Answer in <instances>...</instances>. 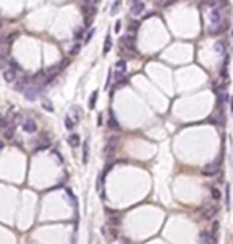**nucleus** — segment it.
<instances>
[{"label": "nucleus", "mask_w": 233, "mask_h": 244, "mask_svg": "<svg viewBox=\"0 0 233 244\" xmlns=\"http://www.w3.org/2000/svg\"><path fill=\"white\" fill-rule=\"evenodd\" d=\"M200 241L201 244H214V239H212V236H211V231H206V230H203V231H200Z\"/></svg>", "instance_id": "1a4fd4ad"}, {"label": "nucleus", "mask_w": 233, "mask_h": 244, "mask_svg": "<svg viewBox=\"0 0 233 244\" xmlns=\"http://www.w3.org/2000/svg\"><path fill=\"white\" fill-rule=\"evenodd\" d=\"M65 127H67L68 130H72L73 127H75V121H73L70 116H67V117H65Z\"/></svg>", "instance_id": "4be33fe9"}, {"label": "nucleus", "mask_w": 233, "mask_h": 244, "mask_svg": "<svg viewBox=\"0 0 233 244\" xmlns=\"http://www.w3.org/2000/svg\"><path fill=\"white\" fill-rule=\"evenodd\" d=\"M89 160V143H84V149H83V163L86 165Z\"/></svg>", "instance_id": "aec40b11"}, {"label": "nucleus", "mask_w": 233, "mask_h": 244, "mask_svg": "<svg viewBox=\"0 0 233 244\" xmlns=\"http://www.w3.org/2000/svg\"><path fill=\"white\" fill-rule=\"evenodd\" d=\"M68 144L72 146V148H78V146H79V135H76V133L70 135L68 136Z\"/></svg>", "instance_id": "4468645a"}, {"label": "nucleus", "mask_w": 233, "mask_h": 244, "mask_svg": "<svg viewBox=\"0 0 233 244\" xmlns=\"http://www.w3.org/2000/svg\"><path fill=\"white\" fill-rule=\"evenodd\" d=\"M79 51H81V45H75L72 48V51H70V54H72V56H76V54H79Z\"/></svg>", "instance_id": "393cba45"}, {"label": "nucleus", "mask_w": 233, "mask_h": 244, "mask_svg": "<svg viewBox=\"0 0 233 244\" xmlns=\"http://www.w3.org/2000/svg\"><path fill=\"white\" fill-rule=\"evenodd\" d=\"M72 113H75L73 116H75V124H76V122L81 119V113H83V111H81L79 106H73V108H72Z\"/></svg>", "instance_id": "412c9836"}, {"label": "nucleus", "mask_w": 233, "mask_h": 244, "mask_svg": "<svg viewBox=\"0 0 233 244\" xmlns=\"http://www.w3.org/2000/svg\"><path fill=\"white\" fill-rule=\"evenodd\" d=\"M67 65H68V59H64L59 65H57V67H59V70H64L65 67H67Z\"/></svg>", "instance_id": "c756f323"}, {"label": "nucleus", "mask_w": 233, "mask_h": 244, "mask_svg": "<svg viewBox=\"0 0 233 244\" xmlns=\"http://www.w3.org/2000/svg\"><path fill=\"white\" fill-rule=\"evenodd\" d=\"M111 46H113V40H111L110 35H106V38H105V45H103V54L105 56L111 51Z\"/></svg>", "instance_id": "2eb2a0df"}, {"label": "nucleus", "mask_w": 233, "mask_h": 244, "mask_svg": "<svg viewBox=\"0 0 233 244\" xmlns=\"http://www.w3.org/2000/svg\"><path fill=\"white\" fill-rule=\"evenodd\" d=\"M108 127L113 129V130H119V129H121V127H119V122L114 119V116H113V114H110V117H108Z\"/></svg>", "instance_id": "dca6fc26"}, {"label": "nucleus", "mask_w": 233, "mask_h": 244, "mask_svg": "<svg viewBox=\"0 0 233 244\" xmlns=\"http://www.w3.org/2000/svg\"><path fill=\"white\" fill-rule=\"evenodd\" d=\"M146 8V5H144V2H140V0H133L132 2V5H130V13L133 14V16H140V14L144 11Z\"/></svg>", "instance_id": "20e7f679"}, {"label": "nucleus", "mask_w": 233, "mask_h": 244, "mask_svg": "<svg viewBox=\"0 0 233 244\" xmlns=\"http://www.w3.org/2000/svg\"><path fill=\"white\" fill-rule=\"evenodd\" d=\"M2 148H3V143H2V141H0V149H2Z\"/></svg>", "instance_id": "2f4dec72"}, {"label": "nucleus", "mask_w": 233, "mask_h": 244, "mask_svg": "<svg viewBox=\"0 0 233 244\" xmlns=\"http://www.w3.org/2000/svg\"><path fill=\"white\" fill-rule=\"evenodd\" d=\"M46 83H49L46 71H38V73H35L32 78H30V84H33V86H38V87L45 86Z\"/></svg>", "instance_id": "f03ea898"}, {"label": "nucleus", "mask_w": 233, "mask_h": 244, "mask_svg": "<svg viewBox=\"0 0 233 244\" xmlns=\"http://www.w3.org/2000/svg\"><path fill=\"white\" fill-rule=\"evenodd\" d=\"M43 108L45 110H49V111H54V106H52V103L49 102V100H43Z\"/></svg>", "instance_id": "b1692460"}, {"label": "nucleus", "mask_w": 233, "mask_h": 244, "mask_svg": "<svg viewBox=\"0 0 233 244\" xmlns=\"http://www.w3.org/2000/svg\"><path fill=\"white\" fill-rule=\"evenodd\" d=\"M0 29H2V21H0Z\"/></svg>", "instance_id": "473e14b6"}, {"label": "nucleus", "mask_w": 233, "mask_h": 244, "mask_svg": "<svg viewBox=\"0 0 233 244\" xmlns=\"http://www.w3.org/2000/svg\"><path fill=\"white\" fill-rule=\"evenodd\" d=\"M114 30H116V32H119V30H121V21H118L114 24Z\"/></svg>", "instance_id": "7c9ffc66"}, {"label": "nucleus", "mask_w": 233, "mask_h": 244, "mask_svg": "<svg viewBox=\"0 0 233 244\" xmlns=\"http://www.w3.org/2000/svg\"><path fill=\"white\" fill-rule=\"evenodd\" d=\"M118 136H111V138H108V143H106V146H105V156H106L108 158L114 156V152H116V146H118Z\"/></svg>", "instance_id": "7ed1b4c3"}, {"label": "nucleus", "mask_w": 233, "mask_h": 244, "mask_svg": "<svg viewBox=\"0 0 233 244\" xmlns=\"http://www.w3.org/2000/svg\"><path fill=\"white\" fill-rule=\"evenodd\" d=\"M201 173H203V176L206 178H211V176H216L217 173H219V165L217 163H211V165H206L203 170H201Z\"/></svg>", "instance_id": "423d86ee"}, {"label": "nucleus", "mask_w": 233, "mask_h": 244, "mask_svg": "<svg viewBox=\"0 0 233 244\" xmlns=\"http://www.w3.org/2000/svg\"><path fill=\"white\" fill-rule=\"evenodd\" d=\"M138 27H140V22H137V21H132V22H130V25H129V30L135 32V30H138Z\"/></svg>", "instance_id": "a878e982"}, {"label": "nucleus", "mask_w": 233, "mask_h": 244, "mask_svg": "<svg viewBox=\"0 0 233 244\" xmlns=\"http://www.w3.org/2000/svg\"><path fill=\"white\" fill-rule=\"evenodd\" d=\"M217 214V208L216 206H206L201 211V217L203 219H212Z\"/></svg>", "instance_id": "6e6552de"}, {"label": "nucleus", "mask_w": 233, "mask_h": 244, "mask_svg": "<svg viewBox=\"0 0 233 244\" xmlns=\"http://www.w3.org/2000/svg\"><path fill=\"white\" fill-rule=\"evenodd\" d=\"M216 51H217V52H220V54H222V52L225 51V43H224L222 40H220V41H217V43H216Z\"/></svg>", "instance_id": "5701e85b"}, {"label": "nucleus", "mask_w": 233, "mask_h": 244, "mask_svg": "<svg viewBox=\"0 0 233 244\" xmlns=\"http://www.w3.org/2000/svg\"><path fill=\"white\" fill-rule=\"evenodd\" d=\"M37 122L33 121V119H25L24 122H22V130L27 132V133H35L37 132Z\"/></svg>", "instance_id": "0eeeda50"}, {"label": "nucleus", "mask_w": 233, "mask_h": 244, "mask_svg": "<svg viewBox=\"0 0 233 244\" xmlns=\"http://www.w3.org/2000/svg\"><path fill=\"white\" fill-rule=\"evenodd\" d=\"M209 21H211V27H209V32H212L214 29H217L220 24H222V11L219 8H214L209 14Z\"/></svg>", "instance_id": "f257e3e1"}, {"label": "nucleus", "mask_w": 233, "mask_h": 244, "mask_svg": "<svg viewBox=\"0 0 233 244\" xmlns=\"http://www.w3.org/2000/svg\"><path fill=\"white\" fill-rule=\"evenodd\" d=\"M10 67V62H8V57H6V54H3L0 51V70H3V71H6Z\"/></svg>", "instance_id": "9b49d317"}, {"label": "nucleus", "mask_w": 233, "mask_h": 244, "mask_svg": "<svg viewBox=\"0 0 233 244\" xmlns=\"http://www.w3.org/2000/svg\"><path fill=\"white\" fill-rule=\"evenodd\" d=\"M3 78H5L6 83H13V81L16 79V71H14L13 68H8L6 71H3Z\"/></svg>", "instance_id": "9d476101"}, {"label": "nucleus", "mask_w": 233, "mask_h": 244, "mask_svg": "<svg viewBox=\"0 0 233 244\" xmlns=\"http://www.w3.org/2000/svg\"><path fill=\"white\" fill-rule=\"evenodd\" d=\"M40 92H41V87H38V86H33V84H30V86L25 89L24 95H25L29 100H35L38 95H40Z\"/></svg>", "instance_id": "39448f33"}, {"label": "nucleus", "mask_w": 233, "mask_h": 244, "mask_svg": "<svg viewBox=\"0 0 233 244\" xmlns=\"http://www.w3.org/2000/svg\"><path fill=\"white\" fill-rule=\"evenodd\" d=\"M119 6H121V2H114L111 6V14H116V11L119 10Z\"/></svg>", "instance_id": "bb28decb"}, {"label": "nucleus", "mask_w": 233, "mask_h": 244, "mask_svg": "<svg viewBox=\"0 0 233 244\" xmlns=\"http://www.w3.org/2000/svg\"><path fill=\"white\" fill-rule=\"evenodd\" d=\"M37 143H41V144L45 146V148H48L49 146V143H51V139H49V135L48 133H40V136H38V139H37Z\"/></svg>", "instance_id": "ddd939ff"}, {"label": "nucleus", "mask_w": 233, "mask_h": 244, "mask_svg": "<svg viewBox=\"0 0 233 244\" xmlns=\"http://www.w3.org/2000/svg\"><path fill=\"white\" fill-rule=\"evenodd\" d=\"M14 130H16V125L14 124H10L8 127H6V130L3 132V136H5V139H11L14 136Z\"/></svg>", "instance_id": "f8f14e48"}, {"label": "nucleus", "mask_w": 233, "mask_h": 244, "mask_svg": "<svg viewBox=\"0 0 233 244\" xmlns=\"http://www.w3.org/2000/svg\"><path fill=\"white\" fill-rule=\"evenodd\" d=\"M97 97H98V91H94V92H92V95H91V98H89V108H91V110H94V108H95Z\"/></svg>", "instance_id": "a211bd4d"}, {"label": "nucleus", "mask_w": 233, "mask_h": 244, "mask_svg": "<svg viewBox=\"0 0 233 244\" xmlns=\"http://www.w3.org/2000/svg\"><path fill=\"white\" fill-rule=\"evenodd\" d=\"M219 227H220L219 220H214V222H212V227H211V236H212V239H214V244H216V239H217V231H219Z\"/></svg>", "instance_id": "f3484780"}, {"label": "nucleus", "mask_w": 233, "mask_h": 244, "mask_svg": "<svg viewBox=\"0 0 233 244\" xmlns=\"http://www.w3.org/2000/svg\"><path fill=\"white\" fill-rule=\"evenodd\" d=\"M83 32H84V29H78L75 32V40H81L83 38Z\"/></svg>", "instance_id": "cd10ccee"}, {"label": "nucleus", "mask_w": 233, "mask_h": 244, "mask_svg": "<svg viewBox=\"0 0 233 244\" xmlns=\"http://www.w3.org/2000/svg\"><path fill=\"white\" fill-rule=\"evenodd\" d=\"M94 33H95V30L92 29V30H89V33L86 35V38H84V41H86V43H89V41H91V38L94 37Z\"/></svg>", "instance_id": "c85d7f7f"}, {"label": "nucleus", "mask_w": 233, "mask_h": 244, "mask_svg": "<svg viewBox=\"0 0 233 244\" xmlns=\"http://www.w3.org/2000/svg\"><path fill=\"white\" fill-rule=\"evenodd\" d=\"M211 197H212V200L220 201V197H222V193H220V190H219L217 187H211Z\"/></svg>", "instance_id": "6ab92c4d"}]
</instances>
